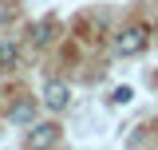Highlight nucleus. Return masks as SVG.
I'll use <instances>...</instances> for the list:
<instances>
[{"instance_id":"f257e3e1","label":"nucleus","mask_w":158,"mask_h":150,"mask_svg":"<svg viewBox=\"0 0 158 150\" xmlns=\"http://www.w3.org/2000/svg\"><path fill=\"white\" fill-rule=\"evenodd\" d=\"M146 44H150V32H146L142 24H131V28H123L115 36V52L118 56H138Z\"/></svg>"},{"instance_id":"f03ea898","label":"nucleus","mask_w":158,"mask_h":150,"mask_svg":"<svg viewBox=\"0 0 158 150\" xmlns=\"http://www.w3.org/2000/svg\"><path fill=\"white\" fill-rule=\"evenodd\" d=\"M40 103H44V107H48V111H67V107H71V87H67V83H63V79H48V83H44V95H40Z\"/></svg>"},{"instance_id":"7ed1b4c3","label":"nucleus","mask_w":158,"mask_h":150,"mask_svg":"<svg viewBox=\"0 0 158 150\" xmlns=\"http://www.w3.org/2000/svg\"><path fill=\"white\" fill-rule=\"evenodd\" d=\"M24 142H28L32 150H36V146H56V142H59V123H40Z\"/></svg>"},{"instance_id":"20e7f679","label":"nucleus","mask_w":158,"mask_h":150,"mask_svg":"<svg viewBox=\"0 0 158 150\" xmlns=\"http://www.w3.org/2000/svg\"><path fill=\"white\" fill-rule=\"evenodd\" d=\"M36 111H40V99H16L12 107H8V123H32L36 119Z\"/></svg>"},{"instance_id":"39448f33","label":"nucleus","mask_w":158,"mask_h":150,"mask_svg":"<svg viewBox=\"0 0 158 150\" xmlns=\"http://www.w3.org/2000/svg\"><path fill=\"white\" fill-rule=\"evenodd\" d=\"M16 63H20V48L12 40H0V71H12Z\"/></svg>"},{"instance_id":"423d86ee","label":"nucleus","mask_w":158,"mask_h":150,"mask_svg":"<svg viewBox=\"0 0 158 150\" xmlns=\"http://www.w3.org/2000/svg\"><path fill=\"white\" fill-rule=\"evenodd\" d=\"M52 32H56V20L48 16L44 24H36V28H32V44H52Z\"/></svg>"},{"instance_id":"0eeeda50","label":"nucleus","mask_w":158,"mask_h":150,"mask_svg":"<svg viewBox=\"0 0 158 150\" xmlns=\"http://www.w3.org/2000/svg\"><path fill=\"white\" fill-rule=\"evenodd\" d=\"M111 103H118V107H123V103H131V87H118V91H115V99H111Z\"/></svg>"},{"instance_id":"6e6552de","label":"nucleus","mask_w":158,"mask_h":150,"mask_svg":"<svg viewBox=\"0 0 158 150\" xmlns=\"http://www.w3.org/2000/svg\"><path fill=\"white\" fill-rule=\"evenodd\" d=\"M8 20H12V8H8V4H0V24H8Z\"/></svg>"}]
</instances>
